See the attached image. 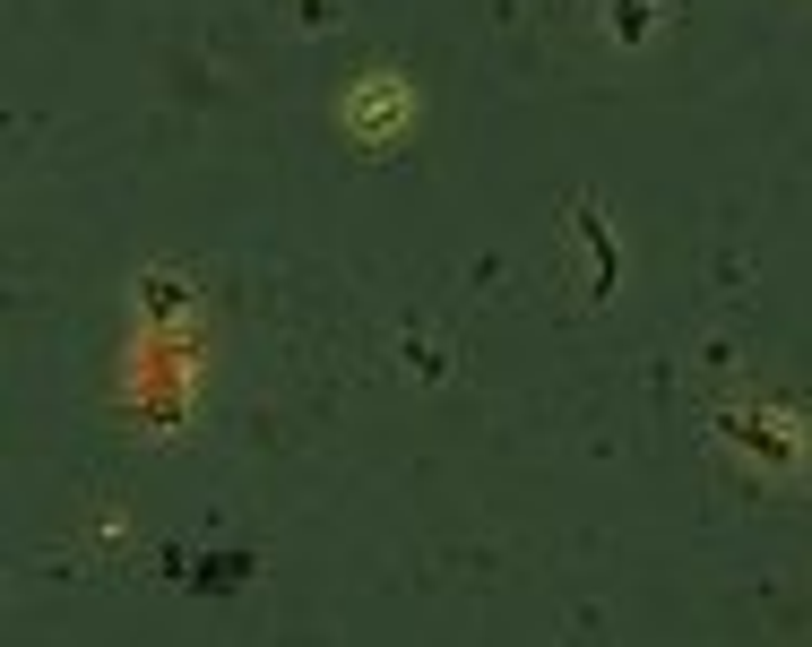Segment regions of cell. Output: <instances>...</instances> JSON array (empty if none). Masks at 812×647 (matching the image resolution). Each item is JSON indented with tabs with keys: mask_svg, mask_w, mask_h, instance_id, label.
Returning <instances> with one entry per match:
<instances>
[{
	"mask_svg": "<svg viewBox=\"0 0 812 647\" xmlns=\"http://www.w3.org/2000/svg\"><path fill=\"white\" fill-rule=\"evenodd\" d=\"M649 17H657V0H614V35H622V44H640Z\"/></svg>",
	"mask_w": 812,
	"mask_h": 647,
	"instance_id": "obj_1",
	"label": "cell"
}]
</instances>
